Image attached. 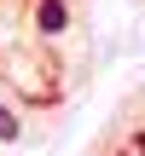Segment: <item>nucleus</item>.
<instances>
[{
  "instance_id": "obj_1",
  "label": "nucleus",
  "mask_w": 145,
  "mask_h": 156,
  "mask_svg": "<svg viewBox=\"0 0 145 156\" xmlns=\"http://www.w3.org/2000/svg\"><path fill=\"white\" fill-rule=\"evenodd\" d=\"M35 29L41 35H64L70 29V6L64 0H35Z\"/></svg>"
},
{
  "instance_id": "obj_2",
  "label": "nucleus",
  "mask_w": 145,
  "mask_h": 156,
  "mask_svg": "<svg viewBox=\"0 0 145 156\" xmlns=\"http://www.w3.org/2000/svg\"><path fill=\"white\" fill-rule=\"evenodd\" d=\"M12 139H23V122H17V116L0 104V145H12Z\"/></svg>"
}]
</instances>
